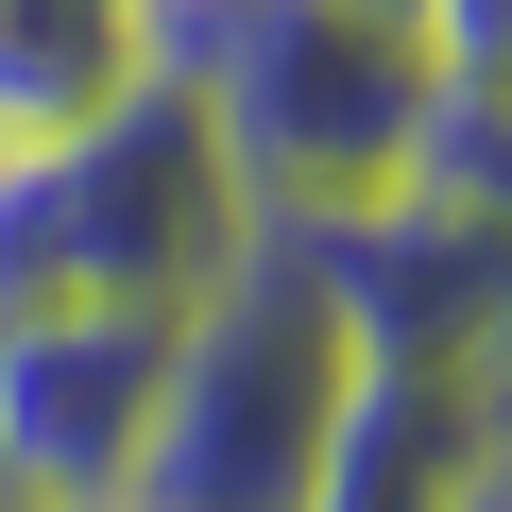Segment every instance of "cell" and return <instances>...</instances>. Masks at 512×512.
I'll use <instances>...</instances> for the list:
<instances>
[{
	"label": "cell",
	"mask_w": 512,
	"mask_h": 512,
	"mask_svg": "<svg viewBox=\"0 0 512 512\" xmlns=\"http://www.w3.org/2000/svg\"><path fill=\"white\" fill-rule=\"evenodd\" d=\"M171 86L205 103L256 239L376 222L444 120L427 18H376V0H171Z\"/></svg>",
	"instance_id": "cell-1"
},
{
	"label": "cell",
	"mask_w": 512,
	"mask_h": 512,
	"mask_svg": "<svg viewBox=\"0 0 512 512\" xmlns=\"http://www.w3.org/2000/svg\"><path fill=\"white\" fill-rule=\"evenodd\" d=\"M342 393H359V325L325 291V256L256 239L171 325V376H154V427L120 461V512H308V478L342 444Z\"/></svg>",
	"instance_id": "cell-2"
},
{
	"label": "cell",
	"mask_w": 512,
	"mask_h": 512,
	"mask_svg": "<svg viewBox=\"0 0 512 512\" xmlns=\"http://www.w3.org/2000/svg\"><path fill=\"white\" fill-rule=\"evenodd\" d=\"M239 256H256V205L171 69L86 137L0 154V325L18 308H205Z\"/></svg>",
	"instance_id": "cell-3"
},
{
	"label": "cell",
	"mask_w": 512,
	"mask_h": 512,
	"mask_svg": "<svg viewBox=\"0 0 512 512\" xmlns=\"http://www.w3.org/2000/svg\"><path fill=\"white\" fill-rule=\"evenodd\" d=\"M171 325L188 308H18L0 325V478H18V512H120Z\"/></svg>",
	"instance_id": "cell-4"
},
{
	"label": "cell",
	"mask_w": 512,
	"mask_h": 512,
	"mask_svg": "<svg viewBox=\"0 0 512 512\" xmlns=\"http://www.w3.org/2000/svg\"><path fill=\"white\" fill-rule=\"evenodd\" d=\"M512 444V376L478 359H376L359 342V393H342V444L308 478V512H461Z\"/></svg>",
	"instance_id": "cell-5"
},
{
	"label": "cell",
	"mask_w": 512,
	"mask_h": 512,
	"mask_svg": "<svg viewBox=\"0 0 512 512\" xmlns=\"http://www.w3.org/2000/svg\"><path fill=\"white\" fill-rule=\"evenodd\" d=\"M171 69V0H0V154L86 137Z\"/></svg>",
	"instance_id": "cell-6"
},
{
	"label": "cell",
	"mask_w": 512,
	"mask_h": 512,
	"mask_svg": "<svg viewBox=\"0 0 512 512\" xmlns=\"http://www.w3.org/2000/svg\"><path fill=\"white\" fill-rule=\"evenodd\" d=\"M427 69L461 103H512V0H427Z\"/></svg>",
	"instance_id": "cell-7"
},
{
	"label": "cell",
	"mask_w": 512,
	"mask_h": 512,
	"mask_svg": "<svg viewBox=\"0 0 512 512\" xmlns=\"http://www.w3.org/2000/svg\"><path fill=\"white\" fill-rule=\"evenodd\" d=\"M376 18H427V0H376Z\"/></svg>",
	"instance_id": "cell-8"
},
{
	"label": "cell",
	"mask_w": 512,
	"mask_h": 512,
	"mask_svg": "<svg viewBox=\"0 0 512 512\" xmlns=\"http://www.w3.org/2000/svg\"><path fill=\"white\" fill-rule=\"evenodd\" d=\"M0 512H18V478H0Z\"/></svg>",
	"instance_id": "cell-9"
}]
</instances>
